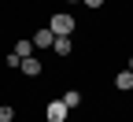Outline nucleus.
I'll use <instances>...</instances> for the list:
<instances>
[{
	"label": "nucleus",
	"mask_w": 133,
	"mask_h": 122,
	"mask_svg": "<svg viewBox=\"0 0 133 122\" xmlns=\"http://www.w3.org/2000/svg\"><path fill=\"white\" fill-rule=\"evenodd\" d=\"M74 26H78V22H74V15H66V11H56L52 19H48V30H52L56 37H70Z\"/></svg>",
	"instance_id": "f257e3e1"
},
{
	"label": "nucleus",
	"mask_w": 133,
	"mask_h": 122,
	"mask_svg": "<svg viewBox=\"0 0 133 122\" xmlns=\"http://www.w3.org/2000/svg\"><path fill=\"white\" fill-rule=\"evenodd\" d=\"M19 70H22L26 78H41V70H44V63H41L37 56H30V59H22V63H19Z\"/></svg>",
	"instance_id": "20e7f679"
},
{
	"label": "nucleus",
	"mask_w": 133,
	"mask_h": 122,
	"mask_svg": "<svg viewBox=\"0 0 133 122\" xmlns=\"http://www.w3.org/2000/svg\"><path fill=\"white\" fill-rule=\"evenodd\" d=\"M15 118V107H11V104H4V107H0V122H11Z\"/></svg>",
	"instance_id": "1a4fd4ad"
},
{
	"label": "nucleus",
	"mask_w": 133,
	"mask_h": 122,
	"mask_svg": "<svg viewBox=\"0 0 133 122\" xmlns=\"http://www.w3.org/2000/svg\"><path fill=\"white\" fill-rule=\"evenodd\" d=\"M115 89H118V93H133V74L129 70H118V74H115Z\"/></svg>",
	"instance_id": "0eeeda50"
},
{
	"label": "nucleus",
	"mask_w": 133,
	"mask_h": 122,
	"mask_svg": "<svg viewBox=\"0 0 133 122\" xmlns=\"http://www.w3.org/2000/svg\"><path fill=\"white\" fill-rule=\"evenodd\" d=\"M52 52H56L59 59H66V56L74 52V41H70V37H56V41H52Z\"/></svg>",
	"instance_id": "39448f33"
},
{
	"label": "nucleus",
	"mask_w": 133,
	"mask_h": 122,
	"mask_svg": "<svg viewBox=\"0 0 133 122\" xmlns=\"http://www.w3.org/2000/svg\"><path fill=\"white\" fill-rule=\"evenodd\" d=\"M126 70H129V74H133V56H129V59H126Z\"/></svg>",
	"instance_id": "f8f14e48"
},
{
	"label": "nucleus",
	"mask_w": 133,
	"mask_h": 122,
	"mask_svg": "<svg viewBox=\"0 0 133 122\" xmlns=\"http://www.w3.org/2000/svg\"><path fill=\"white\" fill-rule=\"evenodd\" d=\"M66 115H70V111L63 107V100H48L44 104V118L48 122H66Z\"/></svg>",
	"instance_id": "f03ea898"
},
{
	"label": "nucleus",
	"mask_w": 133,
	"mask_h": 122,
	"mask_svg": "<svg viewBox=\"0 0 133 122\" xmlns=\"http://www.w3.org/2000/svg\"><path fill=\"white\" fill-rule=\"evenodd\" d=\"M30 41H33V52H44V48H52V41H56V33L48 30V26H41V30L33 33Z\"/></svg>",
	"instance_id": "7ed1b4c3"
},
{
	"label": "nucleus",
	"mask_w": 133,
	"mask_h": 122,
	"mask_svg": "<svg viewBox=\"0 0 133 122\" xmlns=\"http://www.w3.org/2000/svg\"><path fill=\"white\" fill-rule=\"evenodd\" d=\"M59 100H63V107H66V111H74V107H81V93H78V89H66V93H63Z\"/></svg>",
	"instance_id": "6e6552de"
},
{
	"label": "nucleus",
	"mask_w": 133,
	"mask_h": 122,
	"mask_svg": "<svg viewBox=\"0 0 133 122\" xmlns=\"http://www.w3.org/2000/svg\"><path fill=\"white\" fill-rule=\"evenodd\" d=\"M66 4H81V0H66Z\"/></svg>",
	"instance_id": "ddd939ff"
},
{
	"label": "nucleus",
	"mask_w": 133,
	"mask_h": 122,
	"mask_svg": "<svg viewBox=\"0 0 133 122\" xmlns=\"http://www.w3.org/2000/svg\"><path fill=\"white\" fill-rule=\"evenodd\" d=\"M81 4H85L89 11H96V8H104V4H107V0H81Z\"/></svg>",
	"instance_id": "9b49d317"
},
{
	"label": "nucleus",
	"mask_w": 133,
	"mask_h": 122,
	"mask_svg": "<svg viewBox=\"0 0 133 122\" xmlns=\"http://www.w3.org/2000/svg\"><path fill=\"white\" fill-rule=\"evenodd\" d=\"M11 52H15V56H19V59H30V56H33V41H30V37H19V41H15V48H11Z\"/></svg>",
	"instance_id": "423d86ee"
},
{
	"label": "nucleus",
	"mask_w": 133,
	"mask_h": 122,
	"mask_svg": "<svg viewBox=\"0 0 133 122\" xmlns=\"http://www.w3.org/2000/svg\"><path fill=\"white\" fill-rule=\"evenodd\" d=\"M19 63H22V59H19V56H15V52H11V56L4 59V67H11V70H19Z\"/></svg>",
	"instance_id": "9d476101"
}]
</instances>
